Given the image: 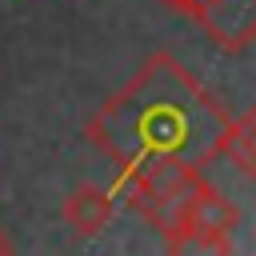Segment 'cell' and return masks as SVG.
<instances>
[{
  "label": "cell",
  "instance_id": "obj_1",
  "mask_svg": "<svg viewBox=\"0 0 256 256\" xmlns=\"http://www.w3.org/2000/svg\"><path fill=\"white\" fill-rule=\"evenodd\" d=\"M232 116L172 56L152 52L136 76L116 88L84 124V136L116 168L148 160H184L204 168L224 152Z\"/></svg>",
  "mask_w": 256,
  "mask_h": 256
},
{
  "label": "cell",
  "instance_id": "obj_2",
  "mask_svg": "<svg viewBox=\"0 0 256 256\" xmlns=\"http://www.w3.org/2000/svg\"><path fill=\"white\" fill-rule=\"evenodd\" d=\"M204 180V168L184 160H148L136 168H116L112 196H120L136 216H144L156 232L180 220L184 200Z\"/></svg>",
  "mask_w": 256,
  "mask_h": 256
},
{
  "label": "cell",
  "instance_id": "obj_3",
  "mask_svg": "<svg viewBox=\"0 0 256 256\" xmlns=\"http://www.w3.org/2000/svg\"><path fill=\"white\" fill-rule=\"evenodd\" d=\"M188 16L224 52H240L256 40V0H188Z\"/></svg>",
  "mask_w": 256,
  "mask_h": 256
},
{
  "label": "cell",
  "instance_id": "obj_4",
  "mask_svg": "<svg viewBox=\"0 0 256 256\" xmlns=\"http://www.w3.org/2000/svg\"><path fill=\"white\" fill-rule=\"evenodd\" d=\"M112 216H116V196H112V188H100V184H76L60 204V220L80 240L100 236L112 224Z\"/></svg>",
  "mask_w": 256,
  "mask_h": 256
},
{
  "label": "cell",
  "instance_id": "obj_5",
  "mask_svg": "<svg viewBox=\"0 0 256 256\" xmlns=\"http://www.w3.org/2000/svg\"><path fill=\"white\" fill-rule=\"evenodd\" d=\"M180 224L232 236V232L240 228V208H236L220 188H212L208 180H200V184L192 188V196L184 200V208H180Z\"/></svg>",
  "mask_w": 256,
  "mask_h": 256
},
{
  "label": "cell",
  "instance_id": "obj_6",
  "mask_svg": "<svg viewBox=\"0 0 256 256\" xmlns=\"http://www.w3.org/2000/svg\"><path fill=\"white\" fill-rule=\"evenodd\" d=\"M160 240H164L168 256H232V236L204 232V228H192L180 220L160 228Z\"/></svg>",
  "mask_w": 256,
  "mask_h": 256
},
{
  "label": "cell",
  "instance_id": "obj_7",
  "mask_svg": "<svg viewBox=\"0 0 256 256\" xmlns=\"http://www.w3.org/2000/svg\"><path fill=\"white\" fill-rule=\"evenodd\" d=\"M220 156H228L244 176L256 180V108L228 124V136H224V152Z\"/></svg>",
  "mask_w": 256,
  "mask_h": 256
},
{
  "label": "cell",
  "instance_id": "obj_8",
  "mask_svg": "<svg viewBox=\"0 0 256 256\" xmlns=\"http://www.w3.org/2000/svg\"><path fill=\"white\" fill-rule=\"evenodd\" d=\"M0 256H16V244H12V236H8L4 224H0Z\"/></svg>",
  "mask_w": 256,
  "mask_h": 256
},
{
  "label": "cell",
  "instance_id": "obj_9",
  "mask_svg": "<svg viewBox=\"0 0 256 256\" xmlns=\"http://www.w3.org/2000/svg\"><path fill=\"white\" fill-rule=\"evenodd\" d=\"M164 4H172V8H180V12H188V0H164Z\"/></svg>",
  "mask_w": 256,
  "mask_h": 256
}]
</instances>
